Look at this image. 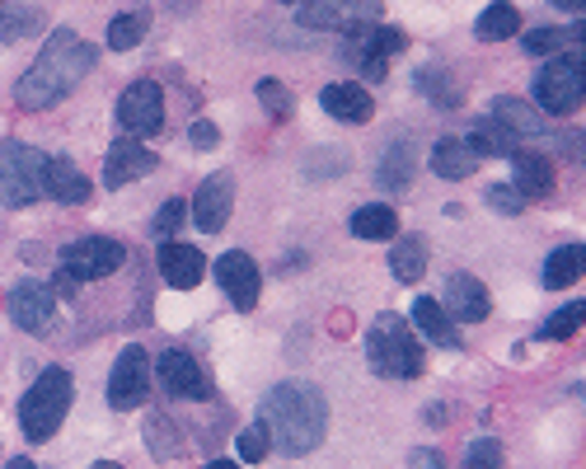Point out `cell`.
I'll use <instances>...</instances> for the list:
<instances>
[{
  "mask_svg": "<svg viewBox=\"0 0 586 469\" xmlns=\"http://www.w3.org/2000/svg\"><path fill=\"white\" fill-rule=\"evenodd\" d=\"M258 428L282 456H310L324 446L329 432V399L310 381H282L263 394L258 404Z\"/></svg>",
  "mask_w": 586,
  "mask_h": 469,
  "instance_id": "6da1fadb",
  "label": "cell"
},
{
  "mask_svg": "<svg viewBox=\"0 0 586 469\" xmlns=\"http://www.w3.org/2000/svg\"><path fill=\"white\" fill-rule=\"evenodd\" d=\"M95 71V48L76 33V29H52V38L42 42L38 61L29 66L14 85V104L25 114H42V108L61 104L71 89Z\"/></svg>",
  "mask_w": 586,
  "mask_h": 469,
  "instance_id": "7a4b0ae2",
  "label": "cell"
},
{
  "mask_svg": "<svg viewBox=\"0 0 586 469\" xmlns=\"http://www.w3.org/2000/svg\"><path fill=\"white\" fill-rule=\"evenodd\" d=\"M71 394H76L71 371L48 367V371H42L38 381L29 385V394L19 399V428H25V437H29L33 446H42V441L57 437V428L66 422V413H71Z\"/></svg>",
  "mask_w": 586,
  "mask_h": 469,
  "instance_id": "3957f363",
  "label": "cell"
},
{
  "mask_svg": "<svg viewBox=\"0 0 586 469\" xmlns=\"http://www.w3.org/2000/svg\"><path fill=\"white\" fill-rule=\"evenodd\" d=\"M367 356L375 375H390V381H413L427 367V352L418 348V339L409 333V320H399L394 310L380 315L367 333Z\"/></svg>",
  "mask_w": 586,
  "mask_h": 469,
  "instance_id": "277c9868",
  "label": "cell"
},
{
  "mask_svg": "<svg viewBox=\"0 0 586 469\" xmlns=\"http://www.w3.org/2000/svg\"><path fill=\"white\" fill-rule=\"evenodd\" d=\"M42 165L48 155L25 141H0V203L6 207H33L42 197Z\"/></svg>",
  "mask_w": 586,
  "mask_h": 469,
  "instance_id": "5b68a950",
  "label": "cell"
},
{
  "mask_svg": "<svg viewBox=\"0 0 586 469\" xmlns=\"http://www.w3.org/2000/svg\"><path fill=\"white\" fill-rule=\"evenodd\" d=\"M403 48H409V38H403L399 29L371 25V29L348 33V42H343V52H338V61L357 66V71H362L367 80H385V76H390L394 52H403Z\"/></svg>",
  "mask_w": 586,
  "mask_h": 469,
  "instance_id": "8992f818",
  "label": "cell"
},
{
  "mask_svg": "<svg viewBox=\"0 0 586 469\" xmlns=\"http://www.w3.org/2000/svg\"><path fill=\"white\" fill-rule=\"evenodd\" d=\"M127 263V250L118 240H108V235H85L76 244H66L61 250V277L80 286V282H99L108 273H118V267Z\"/></svg>",
  "mask_w": 586,
  "mask_h": 469,
  "instance_id": "52a82bcc",
  "label": "cell"
},
{
  "mask_svg": "<svg viewBox=\"0 0 586 469\" xmlns=\"http://www.w3.org/2000/svg\"><path fill=\"white\" fill-rule=\"evenodd\" d=\"M582 104V57H549L535 76V108L549 118H568Z\"/></svg>",
  "mask_w": 586,
  "mask_h": 469,
  "instance_id": "ba28073f",
  "label": "cell"
},
{
  "mask_svg": "<svg viewBox=\"0 0 586 469\" xmlns=\"http://www.w3.org/2000/svg\"><path fill=\"white\" fill-rule=\"evenodd\" d=\"M146 394H150V352L131 343L118 352V362L108 371V404L127 413V409H141Z\"/></svg>",
  "mask_w": 586,
  "mask_h": 469,
  "instance_id": "9c48e42d",
  "label": "cell"
},
{
  "mask_svg": "<svg viewBox=\"0 0 586 469\" xmlns=\"http://www.w3.org/2000/svg\"><path fill=\"white\" fill-rule=\"evenodd\" d=\"M301 25L305 29H338V33L371 29V25H380V0H305Z\"/></svg>",
  "mask_w": 586,
  "mask_h": 469,
  "instance_id": "30bf717a",
  "label": "cell"
},
{
  "mask_svg": "<svg viewBox=\"0 0 586 469\" xmlns=\"http://www.w3.org/2000/svg\"><path fill=\"white\" fill-rule=\"evenodd\" d=\"M118 123H123V131H131V137H155V131L165 127V89L155 80L127 85L123 99H118Z\"/></svg>",
  "mask_w": 586,
  "mask_h": 469,
  "instance_id": "8fae6325",
  "label": "cell"
},
{
  "mask_svg": "<svg viewBox=\"0 0 586 469\" xmlns=\"http://www.w3.org/2000/svg\"><path fill=\"white\" fill-rule=\"evenodd\" d=\"M155 371H160V385L169 399H188V404H202V399H212V381L202 375V367L184 348H169L155 356Z\"/></svg>",
  "mask_w": 586,
  "mask_h": 469,
  "instance_id": "7c38bea8",
  "label": "cell"
},
{
  "mask_svg": "<svg viewBox=\"0 0 586 469\" xmlns=\"http://www.w3.org/2000/svg\"><path fill=\"white\" fill-rule=\"evenodd\" d=\"M231 207H235V174L231 169H216L212 178H202V188L193 197V221L202 235H216L225 221H231Z\"/></svg>",
  "mask_w": 586,
  "mask_h": 469,
  "instance_id": "4fadbf2b",
  "label": "cell"
},
{
  "mask_svg": "<svg viewBox=\"0 0 586 469\" xmlns=\"http://www.w3.org/2000/svg\"><path fill=\"white\" fill-rule=\"evenodd\" d=\"M10 320L25 329V333H33V339L52 333V324H57V296H52V286L19 282L14 292H10Z\"/></svg>",
  "mask_w": 586,
  "mask_h": 469,
  "instance_id": "5bb4252c",
  "label": "cell"
},
{
  "mask_svg": "<svg viewBox=\"0 0 586 469\" xmlns=\"http://www.w3.org/2000/svg\"><path fill=\"white\" fill-rule=\"evenodd\" d=\"M216 282H221V292L231 296L235 310H254V305H258L263 277H258V263H254L250 254H240V250L221 254V258H216Z\"/></svg>",
  "mask_w": 586,
  "mask_h": 469,
  "instance_id": "9a60e30c",
  "label": "cell"
},
{
  "mask_svg": "<svg viewBox=\"0 0 586 469\" xmlns=\"http://www.w3.org/2000/svg\"><path fill=\"white\" fill-rule=\"evenodd\" d=\"M446 320H465V324H479V320H488V310H492V301H488V286L475 277V273H450V282H446Z\"/></svg>",
  "mask_w": 586,
  "mask_h": 469,
  "instance_id": "2e32d148",
  "label": "cell"
},
{
  "mask_svg": "<svg viewBox=\"0 0 586 469\" xmlns=\"http://www.w3.org/2000/svg\"><path fill=\"white\" fill-rule=\"evenodd\" d=\"M160 273L174 292H193L207 273V258H202L197 244H178V240H160Z\"/></svg>",
  "mask_w": 586,
  "mask_h": 469,
  "instance_id": "e0dca14e",
  "label": "cell"
},
{
  "mask_svg": "<svg viewBox=\"0 0 586 469\" xmlns=\"http://www.w3.org/2000/svg\"><path fill=\"white\" fill-rule=\"evenodd\" d=\"M42 197H52V203H66V207H80V203H89V178L76 169V160H66V155H52V160L42 165Z\"/></svg>",
  "mask_w": 586,
  "mask_h": 469,
  "instance_id": "ac0fdd59",
  "label": "cell"
},
{
  "mask_svg": "<svg viewBox=\"0 0 586 469\" xmlns=\"http://www.w3.org/2000/svg\"><path fill=\"white\" fill-rule=\"evenodd\" d=\"M160 169V160H155V150H146L141 141H118L108 150V165H104V184L108 188H123L131 184V178H146Z\"/></svg>",
  "mask_w": 586,
  "mask_h": 469,
  "instance_id": "d6986e66",
  "label": "cell"
},
{
  "mask_svg": "<svg viewBox=\"0 0 586 469\" xmlns=\"http://www.w3.org/2000/svg\"><path fill=\"white\" fill-rule=\"evenodd\" d=\"M511 188L521 193V197H549L554 193V165H549V155H539V150H521L516 146L511 150Z\"/></svg>",
  "mask_w": 586,
  "mask_h": 469,
  "instance_id": "ffe728a7",
  "label": "cell"
},
{
  "mask_svg": "<svg viewBox=\"0 0 586 469\" xmlns=\"http://www.w3.org/2000/svg\"><path fill=\"white\" fill-rule=\"evenodd\" d=\"M320 104H324V114L338 118V123H371V114H375V104H371V95L362 85H324Z\"/></svg>",
  "mask_w": 586,
  "mask_h": 469,
  "instance_id": "44dd1931",
  "label": "cell"
},
{
  "mask_svg": "<svg viewBox=\"0 0 586 469\" xmlns=\"http://www.w3.org/2000/svg\"><path fill=\"white\" fill-rule=\"evenodd\" d=\"M413 324H418V333H427V343H437V348H460V329H456V320H446L441 301L418 296V301H413Z\"/></svg>",
  "mask_w": 586,
  "mask_h": 469,
  "instance_id": "7402d4cb",
  "label": "cell"
},
{
  "mask_svg": "<svg viewBox=\"0 0 586 469\" xmlns=\"http://www.w3.org/2000/svg\"><path fill=\"white\" fill-rule=\"evenodd\" d=\"M413 169H418V150H413V141H394V146H385V155H380V169H375V178H380V188H390V193H399V188H409L413 184Z\"/></svg>",
  "mask_w": 586,
  "mask_h": 469,
  "instance_id": "603a6c76",
  "label": "cell"
},
{
  "mask_svg": "<svg viewBox=\"0 0 586 469\" xmlns=\"http://www.w3.org/2000/svg\"><path fill=\"white\" fill-rule=\"evenodd\" d=\"M479 169V155L465 146V137H441L432 146V174L437 178H469Z\"/></svg>",
  "mask_w": 586,
  "mask_h": 469,
  "instance_id": "cb8c5ba5",
  "label": "cell"
},
{
  "mask_svg": "<svg viewBox=\"0 0 586 469\" xmlns=\"http://www.w3.org/2000/svg\"><path fill=\"white\" fill-rule=\"evenodd\" d=\"M492 118H498L516 141H521V137H558L554 127H545V118H539L535 108L516 104V99H498V104H492Z\"/></svg>",
  "mask_w": 586,
  "mask_h": 469,
  "instance_id": "d4e9b609",
  "label": "cell"
},
{
  "mask_svg": "<svg viewBox=\"0 0 586 469\" xmlns=\"http://www.w3.org/2000/svg\"><path fill=\"white\" fill-rule=\"evenodd\" d=\"M413 85L422 89L427 99H432L437 108H460L465 104V95H460V85H456V76L446 71V66H418V76H413Z\"/></svg>",
  "mask_w": 586,
  "mask_h": 469,
  "instance_id": "484cf974",
  "label": "cell"
},
{
  "mask_svg": "<svg viewBox=\"0 0 586 469\" xmlns=\"http://www.w3.org/2000/svg\"><path fill=\"white\" fill-rule=\"evenodd\" d=\"M511 33H521V10L511 6V0H492V6L479 14V25H475V38L479 42H502Z\"/></svg>",
  "mask_w": 586,
  "mask_h": 469,
  "instance_id": "4316f807",
  "label": "cell"
},
{
  "mask_svg": "<svg viewBox=\"0 0 586 469\" xmlns=\"http://www.w3.org/2000/svg\"><path fill=\"white\" fill-rule=\"evenodd\" d=\"M582 267H586L582 244H558V250L545 258V286H549V292H558V286L582 282Z\"/></svg>",
  "mask_w": 586,
  "mask_h": 469,
  "instance_id": "83f0119b",
  "label": "cell"
},
{
  "mask_svg": "<svg viewBox=\"0 0 586 469\" xmlns=\"http://www.w3.org/2000/svg\"><path fill=\"white\" fill-rule=\"evenodd\" d=\"M146 451H150L155 460H178V456H184V437H178L174 418L160 413V409L146 418Z\"/></svg>",
  "mask_w": 586,
  "mask_h": 469,
  "instance_id": "f1b7e54d",
  "label": "cell"
},
{
  "mask_svg": "<svg viewBox=\"0 0 586 469\" xmlns=\"http://www.w3.org/2000/svg\"><path fill=\"white\" fill-rule=\"evenodd\" d=\"M390 273L399 282H418L427 273V240L422 235H403L390 250Z\"/></svg>",
  "mask_w": 586,
  "mask_h": 469,
  "instance_id": "f546056e",
  "label": "cell"
},
{
  "mask_svg": "<svg viewBox=\"0 0 586 469\" xmlns=\"http://www.w3.org/2000/svg\"><path fill=\"white\" fill-rule=\"evenodd\" d=\"M465 146L475 150V155H511L516 150V137L498 123V118H479L475 127H469V137Z\"/></svg>",
  "mask_w": 586,
  "mask_h": 469,
  "instance_id": "4dcf8cb0",
  "label": "cell"
},
{
  "mask_svg": "<svg viewBox=\"0 0 586 469\" xmlns=\"http://www.w3.org/2000/svg\"><path fill=\"white\" fill-rule=\"evenodd\" d=\"M352 235H362V240H390L394 231H399V216H394V207H357L352 212Z\"/></svg>",
  "mask_w": 586,
  "mask_h": 469,
  "instance_id": "1f68e13d",
  "label": "cell"
},
{
  "mask_svg": "<svg viewBox=\"0 0 586 469\" xmlns=\"http://www.w3.org/2000/svg\"><path fill=\"white\" fill-rule=\"evenodd\" d=\"M577 42H582V25H573V29H535V33L521 38V48L530 57H554V52L577 48Z\"/></svg>",
  "mask_w": 586,
  "mask_h": 469,
  "instance_id": "d6a6232c",
  "label": "cell"
},
{
  "mask_svg": "<svg viewBox=\"0 0 586 469\" xmlns=\"http://www.w3.org/2000/svg\"><path fill=\"white\" fill-rule=\"evenodd\" d=\"M146 29H150V14H146V10H123V14L108 25V48H113V52L137 48V42L146 38Z\"/></svg>",
  "mask_w": 586,
  "mask_h": 469,
  "instance_id": "836d02e7",
  "label": "cell"
},
{
  "mask_svg": "<svg viewBox=\"0 0 586 469\" xmlns=\"http://www.w3.org/2000/svg\"><path fill=\"white\" fill-rule=\"evenodd\" d=\"M33 29H42V14L33 6H10V0H0V38L19 42V38H29Z\"/></svg>",
  "mask_w": 586,
  "mask_h": 469,
  "instance_id": "e575fe53",
  "label": "cell"
},
{
  "mask_svg": "<svg viewBox=\"0 0 586 469\" xmlns=\"http://www.w3.org/2000/svg\"><path fill=\"white\" fill-rule=\"evenodd\" d=\"M465 469H507L502 441H498V437H479V441H469V451H465Z\"/></svg>",
  "mask_w": 586,
  "mask_h": 469,
  "instance_id": "d590c367",
  "label": "cell"
},
{
  "mask_svg": "<svg viewBox=\"0 0 586 469\" xmlns=\"http://www.w3.org/2000/svg\"><path fill=\"white\" fill-rule=\"evenodd\" d=\"M258 104H263L277 123H286L291 108H296V99H291V89H286L282 80H258Z\"/></svg>",
  "mask_w": 586,
  "mask_h": 469,
  "instance_id": "8d00e7d4",
  "label": "cell"
},
{
  "mask_svg": "<svg viewBox=\"0 0 586 469\" xmlns=\"http://www.w3.org/2000/svg\"><path fill=\"white\" fill-rule=\"evenodd\" d=\"M582 320H586V305H582V301L563 305L549 324H539V339H568V333H577V329H582Z\"/></svg>",
  "mask_w": 586,
  "mask_h": 469,
  "instance_id": "74e56055",
  "label": "cell"
},
{
  "mask_svg": "<svg viewBox=\"0 0 586 469\" xmlns=\"http://www.w3.org/2000/svg\"><path fill=\"white\" fill-rule=\"evenodd\" d=\"M343 169H348V150H314L310 160H305V174H310V178H314V174L333 178V174H343Z\"/></svg>",
  "mask_w": 586,
  "mask_h": 469,
  "instance_id": "f35d334b",
  "label": "cell"
},
{
  "mask_svg": "<svg viewBox=\"0 0 586 469\" xmlns=\"http://www.w3.org/2000/svg\"><path fill=\"white\" fill-rule=\"evenodd\" d=\"M267 451H273V441H267V432L258 428V422H254L250 432H240V460L263 465V460H267Z\"/></svg>",
  "mask_w": 586,
  "mask_h": 469,
  "instance_id": "ab89813d",
  "label": "cell"
},
{
  "mask_svg": "<svg viewBox=\"0 0 586 469\" xmlns=\"http://www.w3.org/2000/svg\"><path fill=\"white\" fill-rule=\"evenodd\" d=\"M488 207L498 216H521V193H516L511 184H492L488 188Z\"/></svg>",
  "mask_w": 586,
  "mask_h": 469,
  "instance_id": "60d3db41",
  "label": "cell"
},
{
  "mask_svg": "<svg viewBox=\"0 0 586 469\" xmlns=\"http://www.w3.org/2000/svg\"><path fill=\"white\" fill-rule=\"evenodd\" d=\"M184 207H188V203H178V197H169V203L160 207V216H155V235H160V240H174V231L184 226V216H188Z\"/></svg>",
  "mask_w": 586,
  "mask_h": 469,
  "instance_id": "b9f144b4",
  "label": "cell"
},
{
  "mask_svg": "<svg viewBox=\"0 0 586 469\" xmlns=\"http://www.w3.org/2000/svg\"><path fill=\"white\" fill-rule=\"evenodd\" d=\"M188 141H193L197 150H216V146H221V131H216L207 118H202V123H193V127H188Z\"/></svg>",
  "mask_w": 586,
  "mask_h": 469,
  "instance_id": "7bdbcfd3",
  "label": "cell"
},
{
  "mask_svg": "<svg viewBox=\"0 0 586 469\" xmlns=\"http://www.w3.org/2000/svg\"><path fill=\"white\" fill-rule=\"evenodd\" d=\"M413 469H441V456L437 451H413Z\"/></svg>",
  "mask_w": 586,
  "mask_h": 469,
  "instance_id": "ee69618b",
  "label": "cell"
},
{
  "mask_svg": "<svg viewBox=\"0 0 586 469\" xmlns=\"http://www.w3.org/2000/svg\"><path fill=\"white\" fill-rule=\"evenodd\" d=\"M554 6H558V10H568V14H582L586 0H554Z\"/></svg>",
  "mask_w": 586,
  "mask_h": 469,
  "instance_id": "f6af8a7d",
  "label": "cell"
},
{
  "mask_svg": "<svg viewBox=\"0 0 586 469\" xmlns=\"http://www.w3.org/2000/svg\"><path fill=\"white\" fill-rule=\"evenodd\" d=\"M6 469H38V465H33V460H25V456H14Z\"/></svg>",
  "mask_w": 586,
  "mask_h": 469,
  "instance_id": "bcb514c9",
  "label": "cell"
},
{
  "mask_svg": "<svg viewBox=\"0 0 586 469\" xmlns=\"http://www.w3.org/2000/svg\"><path fill=\"white\" fill-rule=\"evenodd\" d=\"M207 469H240V465H235V460H212Z\"/></svg>",
  "mask_w": 586,
  "mask_h": 469,
  "instance_id": "7dc6e473",
  "label": "cell"
},
{
  "mask_svg": "<svg viewBox=\"0 0 586 469\" xmlns=\"http://www.w3.org/2000/svg\"><path fill=\"white\" fill-rule=\"evenodd\" d=\"M89 469H123V465H113V460H95V465H89Z\"/></svg>",
  "mask_w": 586,
  "mask_h": 469,
  "instance_id": "c3c4849f",
  "label": "cell"
},
{
  "mask_svg": "<svg viewBox=\"0 0 586 469\" xmlns=\"http://www.w3.org/2000/svg\"><path fill=\"white\" fill-rule=\"evenodd\" d=\"M286 6H305V0H286Z\"/></svg>",
  "mask_w": 586,
  "mask_h": 469,
  "instance_id": "681fc988",
  "label": "cell"
}]
</instances>
